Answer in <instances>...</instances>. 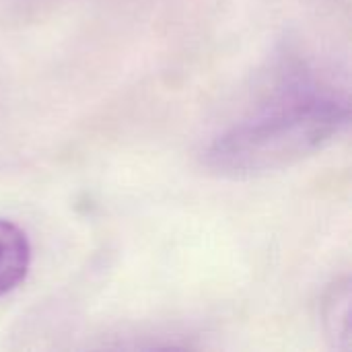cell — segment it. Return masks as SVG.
<instances>
[{
  "instance_id": "6da1fadb",
  "label": "cell",
  "mask_w": 352,
  "mask_h": 352,
  "mask_svg": "<svg viewBox=\"0 0 352 352\" xmlns=\"http://www.w3.org/2000/svg\"><path fill=\"white\" fill-rule=\"evenodd\" d=\"M346 122V99L307 74H295L268 101L221 132L204 159L210 169L231 177L276 171L322 151Z\"/></svg>"
},
{
  "instance_id": "7a4b0ae2",
  "label": "cell",
  "mask_w": 352,
  "mask_h": 352,
  "mask_svg": "<svg viewBox=\"0 0 352 352\" xmlns=\"http://www.w3.org/2000/svg\"><path fill=\"white\" fill-rule=\"evenodd\" d=\"M31 245L23 229L0 219V297L14 291L27 276Z\"/></svg>"
}]
</instances>
